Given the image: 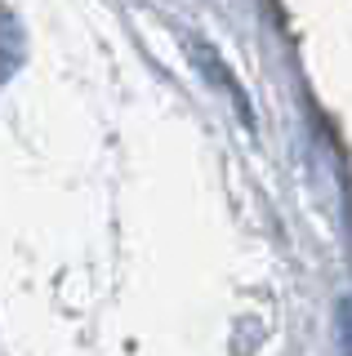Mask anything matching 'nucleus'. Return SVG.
Instances as JSON below:
<instances>
[{"instance_id":"obj_1","label":"nucleus","mask_w":352,"mask_h":356,"mask_svg":"<svg viewBox=\"0 0 352 356\" xmlns=\"http://www.w3.org/2000/svg\"><path fill=\"white\" fill-rule=\"evenodd\" d=\"M23 54H27V44H23V27H18V18L0 14V81H9V76L18 72Z\"/></svg>"}]
</instances>
